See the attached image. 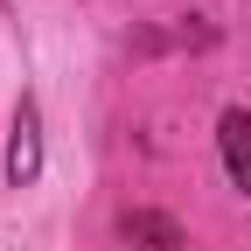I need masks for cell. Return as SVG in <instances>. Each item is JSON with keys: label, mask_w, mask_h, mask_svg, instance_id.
Listing matches in <instances>:
<instances>
[{"label": "cell", "mask_w": 251, "mask_h": 251, "mask_svg": "<svg viewBox=\"0 0 251 251\" xmlns=\"http://www.w3.org/2000/svg\"><path fill=\"white\" fill-rule=\"evenodd\" d=\"M35 168H42V126H35V105L21 98V112H14V140H7V181H14V188L35 181Z\"/></svg>", "instance_id": "1"}, {"label": "cell", "mask_w": 251, "mask_h": 251, "mask_svg": "<svg viewBox=\"0 0 251 251\" xmlns=\"http://www.w3.org/2000/svg\"><path fill=\"white\" fill-rule=\"evenodd\" d=\"M119 230L133 237V244H153V251H175V244H181V230H175V216H153V209H133V216H126Z\"/></svg>", "instance_id": "3"}, {"label": "cell", "mask_w": 251, "mask_h": 251, "mask_svg": "<svg viewBox=\"0 0 251 251\" xmlns=\"http://www.w3.org/2000/svg\"><path fill=\"white\" fill-rule=\"evenodd\" d=\"M216 140H224V168H230V181L251 196V112H224Z\"/></svg>", "instance_id": "2"}]
</instances>
